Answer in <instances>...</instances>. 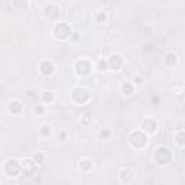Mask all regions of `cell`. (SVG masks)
Masks as SVG:
<instances>
[{"label":"cell","mask_w":185,"mask_h":185,"mask_svg":"<svg viewBox=\"0 0 185 185\" xmlns=\"http://www.w3.org/2000/svg\"><path fill=\"white\" fill-rule=\"evenodd\" d=\"M54 35H55V38L64 41V39H67L71 35V28L67 23H58L54 28Z\"/></svg>","instance_id":"6da1fadb"},{"label":"cell","mask_w":185,"mask_h":185,"mask_svg":"<svg viewBox=\"0 0 185 185\" xmlns=\"http://www.w3.org/2000/svg\"><path fill=\"white\" fill-rule=\"evenodd\" d=\"M130 143L135 147H143L147 143V137L145 133L136 130V132H133L132 135H130Z\"/></svg>","instance_id":"7a4b0ae2"},{"label":"cell","mask_w":185,"mask_h":185,"mask_svg":"<svg viewBox=\"0 0 185 185\" xmlns=\"http://www.w3.org/2000/svg\"><path fill=\"white\" fill-rule=\"evenodd\" d=\"M90 98V93H88L85 88H75L72 91V100L78 104H84V103L88 101Z\"/></svg>","instance_id":"3957f363"},{"label":"cell","mask_w":185,"mask_h":185,"mask_svg":"<svg viewBox=\"0 0 185 185\" xmlns=\"http://www.w3.org/2000/svg\"><path fill=\"white\" fill-rule=\"evenodd\" d=\"M4 172H6L9 177H18L20 172V166H19V163H18V161L9 159L8 162L4 163Z\"/></svg>","instance_id":"277c9868"},{"label":"cell","mask_w":185,"mask_h":185,"mask_svg":"<svg viewBox=\"0 0 185 185\" xmlns=\"http://www.w3.org/2000/svg\"><path fill=\"white\" fill-rule=\"evenodd\" d=\"M155 161L159 165H165L171 161V152L166 147H159L155 153Z\"/></svg>","instance_id":"5b68a950"},{"label":"cell","mask_w":185,"mask_h":185,"mask_svg":"<svg viewBox=\"0 0 185 185\" xmlns=\"http://www.w3.org/2000/svg\"><path fill=\"white\" fill-rule=\"evenodd\" d=\"M75 71H77V74L81 75V77L88 75L90 71H91V64L88 62V61H85V59L78 61V62L75 64Z\"/></svg>","instance_id":"8992f818"},{"label":"cell","mask_w":185,"mask_h":185,"mask_svg":"<svg viewBox=\"0 0 185 185\" xmlns=\"http://www.w3.org/2000/svg\"><path fill=\"white\" fill-rule=\"evenodd\" d=\"M22 172L26 175V177L33 175L35 172H36V165H35L33 161H30V159L23 161V163H22Z\"/></svg>","instance_id":"52a82bcc"},{"label":"cell","mask_w":185,"mask_h":185,"mask_svg":"<svg viewBox=\"0 0 185 185\" xmlns=\"http://www.w3.org/2000/svg\"><path fill=\"white\" fill-rule=\"evenodd\" d=\"M44 13H45V16H48L49 19H57L58 15H59V9L57 6H54V4H48L44 9Z\"/></svg>","instance_id":"ba28073f"},{"label":"cell","mask_w":185,"mask_h":185,"mask_svg":"<svg viewBox=\"0 0 185 185\" xmlns=\"http://www.w3.org/2000/svg\"><path fill=\"white\" fill-rule=\"evenodd\" d=\"M142 129H143L146 133H155L156 121L153 120V119H145L143 123H142Z\"/></svg>","instance_id":"9c48e42d"},{"label":"cell","mask_w":185,"mask_h":185,"mask_svg":"<svg viewBox=\"0 0 185 185\" xmlns=\"http://www.w3.org/2000/svg\"><path fill=\"white\" fill-rule=\"evenodd\" d=\"M121 65H123V58H121V57H119V55H113V57H110L109 67L111 69H120Z\"/></svg>","instance_id":"30bf717a"},{"label":"cell","mask_w":185,"mask_h":185,"mask_svg":"<svg viewBox=\"0 0 185 185\" xmlns=\"http://www.w3.org/2000/svg\"><path fill=\"white\" fill-rule=\"evenodd\" d=\"M41 74L42 75H51V74H52L54 72V65L51 64V62H49V61H44V62H42L41 64Z\"/></svg>","instance_id":"8fae6325"},{"label":"cell","mask_w":185,"mask_h":185,"mask_svg":"<svg viewBox=\"0 0 185 185\" xmlns=\"http://www.w3.org/2000/svg\"><path fill=\"white\" fill-rule=\"evenodd\" d=\"M9 110H10L13 114H19L20 111H22V104H20L19 101H13L10 106H9Z\"/></svg>","instance_id":"7c38bea8"},{"label":"cell","mask_w":185,"mask_h":185,"mask_svg":"<svg viewBox=\"0 0 185 185\" xmlns=\"http://www.w3.org/2000/svg\"><path fill=\"white\" fill-rule=\"evenodd\" d=\"M132 177H133V175H132V172H130L129 169H123L120 172V178H121V181H123V182H130V181H132Z\"/></svg>","instance_id":"4fadbf2b"},{"label":"cell","mask_w":185,"mask_h":185,"mask_svg":"<svg viewBox=\"0 0 185 185\" xmlns=\"http://www.w3.org/2000/svg\"><path fill=\"white\" fill-rule=\"evenodd\" d=\"M121 93L125 95H132L133 94V85L130 83H125L121 85Z\"/></svg>","instance_id":"5bb4252c"},{"label":"cell","mask_w":185,"mask_h":185,"mask_svg":"<svg viewBox=\"0 0 185 185\" xmlns=\"http://www.w3.org/2000/svg\"><path fill=\"white\" fill-rule=\"evenodd\" d=\"M165 62L169 65V67H172V65L177 62V55H175V54H168L165 58Z\"/></svg>","instance_id":"9a60e30c"},{"label":"cell","mask_w":185,"mask_h":185,"mask_svg":"<svg viewBox=\"0 0 185 185\" xmlns=\"http://www.w3.org/2000/svg\"><path fill=\"white\" fill-rule=\"evenodd\" d=\"M80 166H81V169H83V171H85V172H87V171H90L91 168H93V162H91V161H88V159H84Z\"/></svg>","instance_id":"2e32d148"},{"label":"cell","mask_w":185,"mask_h":185,"mask_svg":"<svg viewBox=\"0 0 185 185\" xmlns=\"http://www.w3.org/2000/svg\"><path fill=\"white\" fill-rule=\"evenodd\" d=\"M107 19V16L104 12H97V15H95V20H97L98 23H103V22H106Z\"/></svg>","instance_id":"e0dca14e"},{"label":"cell","mask_w":185,"mask_h":185,"mask_svg":"<svg viewBox=\"0 0 185 185\" xmlns=\"http://www.w3.org/2000/svg\"><path fill=\"white\" fill-rule=\"evenodd\" d=\"M42 100H44L45 103H51L54 100V95L51 94V93H45V94L42 95Z\"/></svg>","instance_id":"ac0fdd59"},{"label":"cell","mask_w":185,"mask_h":185,"mask_svg":"<svg viewBox=\"0 0 185 185\" xmlns=\"http://www.w3.org/2000/svg\"><path fill=\"white\" fill-rule=\"evenodd\" d=\"M177 139H178V143H179V145H184V143H185V135H184V132H179V133H178Z\"/></svg>","instance_id":"d6986e66"},{"label":"cell","mask_w":185,"mask_h":185,"mask_svg":"<svg viewBox=\"0 0 185 185\" xmlns=\"http://www.w3.org/2000/svg\"><path fill=\"white\" fill-rule=\"evenodd\" d=\"M33 159L36 163H44V155H42V153H35Z\"/></svg>","instance_id":"ffe728a7"},{"label":"cell","mask_w":185,"mask_h":185,"mask_svg":"<svg viewBox=\"0 0 185 185\" xmlns=\"http://www.w3.org/2000/svg\"><path fill=\"white\" fill-rule=\"evenodd\" d=\"M49 133H51L49 126H42V129H41V135H42V136H48Z\"/></svg>","instance_id":"44dd1931"},{"label":"cell","mask_w":185,"mask_h":185,"mask_svg":"<svg viewBox=\"0 0 185 185\" xmlns=\"http://www.w3.org/2000/svg\"><path fill=\"white\" fill-rule=\"evenodd\" d=\"M106 67H107V62L104 59H101L100 62H98V69H101V71H104L106 69Z\"/></svg>","instance_id":"7402d4cb"},{"label":"cell","mask_w":185,"mask_h":185,"mask_svg":"<svg viewBox=\"0 0 185 185\" xmlns=\"http://www.w3.org/2000/svg\"><path fill=\"white\" fill-rule=\"evenodd\" d=\"M90 120H91L90 114H84V117H83V123H84V125H88V123H90Z\"/></svg>","instance_id":"603a6c76"},{"label":"cell","mask_w":185,"mask_h":185,"mask_svg":"<svg viewBox=\"0 0 185 185\" xmlns=\"http://www.w3.org/2000/svg\"><path fill=\"white\" fill-rule=\"evenodd\" d=\"M13 4H15V6H18V8H22V9H25V8L28 6V3H26V2H23V3H19V2H15Z\"/></svg>","instance_id":"cb8c5ba5"},{"label":"cell","mask_w":185,"mask_h":185,"mask_svg":"<svg viewBox=\"0 0 185 185\" xmlns=\"http://www.w3.org/2000/svg\"><path fill=\"white\" fill-rule=\"evenodd\" d=\"M35 113H36V114H42V113H44V107H42V106H36V107H35Z\"/></svg>","instance_id":"d4e9b609"},{"label":"cell","mask_w":185,"mask_h":185,"mask_svg":"<svg viewBox=\"0 0 185 185\" xmlns=\"http://www.w3.org/2000/svg\"><path fill=\"white\" fill-rule=\"evenodd\" d=\"M100 135H101V137H106V139H107V137L110 136V132H109V130H101Z\"/></svg>","instance_id":"484cf974"},{"label":"cell","mask_w":185,"mask_h":185,"mask_svg":"<svg viewBox=\"0 0 185 185\" xmlns=\"http://www.w3.org/2000/svg\"><path fill=\"white\" fill-rule=\"evenodd\" d=\"M80 39V33L78 32H74V33H72V41H78Z\"/></svg>","instance_id":"4316f807"},{"label":"cell","mask_w":185,"mask_h":185,"mask_svg":"<svg viewBox=\"0 0 185 185\" xmlns=\"http://www.w3.org/2000/svg\"><path fill=\"white\" fill-rule=\"evenodd\" d=\"M135 83H136V84H142V78L136 77V78H135Z\"/></svg>","instance_id":"83f0119b"},{"label":"cell","mask_w":185,"mask_h":185,"mask_svg":"<svg viewBox=\"0 0 185 185\" xmlns=\"http://www.w3.org/2000/svg\"><path fill=\"white\" fill-rule=\"evenodd\" d=\"M65 137H67V133L62 132V133H61V139H65Z\"/></svg>","instance_id":"f1b7e54d"},{"label":"cell","mask_w":185,"mask_h":185,"mask_svg":"<svg viewBox=\"0 0 185 185\" xmlns=\"http://www.w3.org/2000/svg\"><path fill=\"white\" fill-rule=\"evenodd\" d=\"M103 54H109V48H103Z\"/></svg>","instance_id":"f546056e"}]
</instances>
